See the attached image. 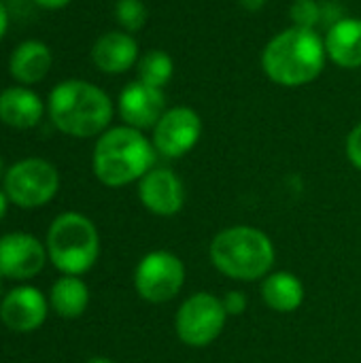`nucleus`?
I'll use <instances>...</instances> for the list:
<instances>
[{
  "label": "nucleus",
  "mask_w": 361,
  "mask_h": 363,
  "mask_svg": "<svg viewBox=\"0 0 361 363\" xmlns=\"http://www.w3.org/2000/svg\"><path fill=\"white\" fill-rule=\"evenodd\" d=\"M328 53L323 34L304 28H285L277 32L262 49L260 66L266 79L285 89H298L315 83L326 70Z\"/></svg>",
  "instance_id": "nucleus-1"
},
{
  "label": "nucleus",
  "mask_w": 361,
  "mask_h": 363,
  "mask_svg": "<svg viewBox=\"0 0 361 363\" xmlns=\"http://www.w3.org/2000/svg\"><path fill=\"white\" fill-rule=\"evenodd\" d=\"M47 111L60 132L72 138H91L109 130L115 106L102 87L83 79H68L51 89Z\"/></svg>",
  "instance_id": "nucleus-2"
},
{
  "label": "nucleus",
  "mask_w": 361,
  "mask_h": 363,
  "mask_svg": "<svg viewBox=\"0 0 361 363\" xmlns=\"http://www.w3.org/2000/svg\"><path fill=\"white\" fill-rule=\"evenodd\" d=\"M155 157L157 151L145 132L130 125H115L98 136L91 168L102 185L126 187L138 183L155 168Z\"/></svg>",
  "instance_id": "nucleus-3"
},
{
  "label": "nucleus",
  "mask_w": 361,
  "mask_h": 363,
  "mask_svg": "<svg viewBox=\"0 0 361 363\" xmlns=\"http://www.w3.org/2000/svg\"><path fill=\"white\" fill-rule=\"evenodd\" d=\"M209 257L217 272L238 283L264 281L277 262L272 238L253 225H230L217 232L209 245Z\"/></svg>",
  "instance_id": "nucleus-4"
},
{
  "label": "nucleus",
  "mask_w": 361,
  "mask_h": 363,
  "mask_svg": "<svg viewBox=\"0 0 361 363\" xmlns=\"http://www.w3.org/2000/svg\"><path fill=\"white\" fill-rule=\"evenodd\" d=\"M47 255L60 272L85 274L100 257L98 228L81 213H62L49 228Z\"/></svg>",
  "instance_id": "nucleus-5"
},
{
  "label": "nucleus",
  "mask_w": 361,
  "mask_h": 363,
  "mask_svg": "<svg viewBox=\"0 0 361 363\" xmlns=\"http://www.w3.org/2000/svg\"><path fill=\"white\" fill-rule=\"evenodd\" d=\"M228 313L219 296L211 291L191 294L181 302L174 315L177 338L189 349L211 347L226 330Z\"/></svg>",
  "instance_id": "nucleus-6"
},
{
  "label": "nucleus",
  "mask_w": 361,
  "mask_h": 363,
  "mask_svg": "<svg viewBox=\"0 0 361 363\" xmlns=\"http://www.w3.org/2000/svg\"><path fill=\"white\" fill-rule=\"evenodd\" d=\"M187 268L183 259L166 249L149 251L134 268V289L149 304H168L185 287Z\"/></svg>",
  "instance_id": "nucleus-7"
},
{
  "label": "nucleus",
  "mask_w": 361,
  "mask_h": 363,
  "mask_svg": "<svg viewBox=\"0 0 361 363\" xmlns=\"http://www.w3.org/2000/svg\"><path fill=\"white\" fill-rule=\"evenodd\" d=\"M60 174L55 166L40 157H28L13 164L4 174L6 198L21 208H38L55 198Z\"/></svg>",
  "instance_id": "nucleus-8"
},
{
  "label": "nucleus",
  "mask_w": 361,
  "mask_h": 363,
  "mask_svg": "<svg viewBox=\"0 0 361 363\" xmlns=\"http://www.w3.org/2000/svg\"><path fill=\"white\" fill-rule=\"evenodd\" d=\"M202 132L204 123L200 113L191 106L179 104L166 108V113L160 117L151 130V143L157 155L166 160H181L198 147Z\"/></svg>",
  "instance_id": "nucleus-9"
},
{
  "label": "nucleus",
  "mask_w": 361,
  "mask_h": 363,
  "mask_svg": "<svg viewBox=\"0 0 361 363\" xmlns=\"http://www.w3.org/2000/svg\"><path fill=\"white\" fill-rule=\"evenodd\" d=\"M138 200L155 217H174L187 200L185 183L174 170L155 166L138 181Z\"/></svg>",
  "instance_id": "nucleus-10"
},
{
  "label": "nucleus",
  "mask_w": 361,
  "mask_h": 363,
  "mask_svg": "<svg viewBox=\"0 0 361 363\" xmlns=\"http://www.w3.org/2000/svg\"><path fill=\"white\" fill-rule=\"evenodd\" d=\"M166 108L168 106L164 89L147 85L138 79L128 83L117 98V113L123 125H130L140 132L153 130Z\"/></svg>",
  "instance_id": "nucleus-11"
},
{
  "label": "nucleus",
  "mask_w": 361,
  "mask_h": 363,
  "mask_svg": "<svg viewBox=\"0 0 361 363\" xmlns=\"http://www.w3.org/2000/svg\"><path fill=\"white\" fill-rule=\"evenodd\" d=\"M47 251L38 238L26 232H11L0 238V277L26 281L45 268Z\"/></svg>",
  "instance_id": "nucleus-12"
},
{
  "label": "nucleus",
  "mask_w": 361,
  "mask_h": 363,
  "mask_svg": "<svg viewBox=\"0 0 361 363\" xmlns=\"http://www.w3.org/2000/svg\"><path fill=\"white\" fill-rule=\"evenodd\" d=\"M0 319L11 332H34L47 319V300L36 287H15L0 302Z\"/></svg>",
  "instance_id": "nucleus-13"
},
{
  "label": "nucleus",
  "mask_w": 361,
  "mask_h": 363,
  "mask_svg": "<svg viewBox=\"0 0 361 363\" xmlns=\"http://www.w3.org/2000/svg\"><path fill=\"white\" fill-rule=\"evenodd\" d=\"M140 60V47L134 34L123 30H111L96 38L91 47V62L104 74H123L136 68Z\"/></svg>",
  "instance_id": "nucleus-14"
},
{
  "label": "nucleus",
  "mask_w": 361,
  "mask_h": 363,
  "mask_svg": "<svg viewBox=\"0 0 361 363\" xmlns=\"http://www.w3.org/2000/svg\"><path fill=\"white\" fill-rule=\"evenodd\" d=\"M326 53L328 62L343 70L361 68V19L345 15L336 23H332L326 34Z\"/></svg>",
  "instance_id": "nucleus-15"
},
{
  "label": "nucleus",
  "mask_w": 361,
  "mask_h": 363,
  "mask_svg": "<svg viewBox=\"0 0 361 363\" xmlns=\"http://www.w3.org/2000/svg\"><path fill=\"white\" fill-rule=\"evenodd\" d=\"M260 291H262L264 304L279 315L296 313L304 304V298H306V287L302 279L287 270H272L262 281Z\"/></svg>",
  "instance_id": "nucleus-16"
},
{
  "label": "nucleus",
  "mask_w": 361,
  "mask_h": 363,
  "mask_svg": "<svg viewBox=\"0 0 361 363\" xmlns=\"http://www.w3.org/2000/svg\"><path fill=\"white\" fill-rule=\"evenodd\" d=\"M43 113L45 104L40 96L23 85L9 87L0 94V121L4 125L28 130L43 119Z\"/></svg>",
  "instance_id": "nucleus-17"
},
{
  "label": "nucleus",
  "mask_w": 361,
  "mask_h": 363,
  "mask_svg": "<svg viewBox=\"0 0 361 363\" xmlns=\"http://www.w3.org/2000/svg\"><path fill=\"white\" fill-rule=\"evenodd\" d=\"M51 64H53V55L45 43L23 40L13 49L9 57V72L15 81L23 85H32L47 77Z\"/></svg>",
  "instance_id": "nucleus-18"
},
{
  "label": "nucleus",
  "mask_w": 361,
  "mask_h": 363,
  "mask_svg": "<svg viewBox=\"0 0 361 363\" xmlns=\"http://www.w3.org/2000/svg\"><path fill=\"white\" fill-rule=\"evenodd\" d=\"M49 302L62 319H79L89 304V289L79 277L64 274L53 283Z\"/></svg>",
  "instance_id": "nucleus-19"
},
{
  "label": "nucleus",
  "mask_w": 361,
  "mask_h": 363,
  "mask_svg": "<svg viewBox=\"0 0 361 363\" xmlns=\"http://www.w3.org/2000/svg\"><path fill=\"white\" fill-rule=\"evenodd\" d=\"M136 72H138V81L166 89V85L174 77V60L164 49H151L140 55L136 64Z\"/></svg>",
  "instance_id": "nucleus-20"
},
{
  "label": "nucleus",
  "mask_w": 361,
  "mask_h": 363,
  "mask_svg": "<svg viewBox=\"0 0 361 363\" xmlns=\"http://www.w3.org/2000/svg\"><path fill=\"white\" fill-rule=\"evenodd\" d=\"M115 21L119 23V30L136 34L145 28L149 19V9L145 0H117L115 2Z\"/></svg>",
  "instance_id": "nucleus-21"
},
{
  "label": "nucleus",
  "mask_w": 361,
  "mask_h": 363,
  "mask_svg": "<svg viewBox=\"0 0 361 363\" xmlns=\"http://www.w3.org/2000/svg\"><path fill=\"white\" fill-rule=\"evenodd\" d=\"M289 21L294 28L317 30L323 26V2L319 0H291Z\"/></svg>",
  "instance_id": "nucleus-22"
},
{
  "label": "nucleus",
  "mask_w": 361,
  "mask_h": 363,
  "mask_svg": "<svg viewBox=\"0 0 361 363\" xmlns=\"http://www.w3.org/2000/svg\"><path fill=\"white\" fill-rule=\"evenodd\" d=\"M221 302H223V308H226L228 317H240L249 308V300H247L245 291H240V289L226 291L223 298H221Z\"/></svg>",
  "instance_id": "nucleus-23"
},
{
  "label": "nucleus",
  "mask_w": 361,
  "mask_h": 363,
  "mask_svg": "<svg viewBox=\"0 0 361 363\" xmlns=\"http://www.w3.org/2000/svg\"><path fill=\"white\" fill-rule=\"evenodd\" d=\"M345 151H347V160L349 164L361 172V121L351 128V132L347 134L345 140Z\"/></svg>",
  "instance_id": "nucleus-24"
},
{
  "label": "nucleus",
  "mask_w": 361,
  "mask_h": 363,
  "mask_svg": "<svg viewBox=\"0 0 361 363\" xmlns=\"http://www.w3.org/2000/svg\"><path fill=\"white\" fill-rule=\"evenodd\" d=\"M236 4L247 13H260L268 4V0H236Z\"/></svg>",
  "instance_id": "nucleus-25"
},
{
  "label": "nucleus",
  "mask_w": 361,
  "mask_h": 363,
  "mask_svg": "<svg viewBox=\"0 0 361 363\" xmlns=\"http://www.w3.org/2000/svg\"><path fill=\"white\" fill-rule=\"evenodd\" d=\"M38 6H43V9H51V11H55V9H62V6H66L70 0H34Z\"/></svg>",
  "instance_id": "nucleus-26"
},
{
  "label": "nucleus",
  "mask_w": 361,
  "mask_h": 363,
  "mask_svg": "<svg viewBox=\"0 0 361 363\" xmlns=\"http://www.w3.org/2000/svg\"><path fill=\"white\" fill-rule=\"evenodd\" d=\"M6 28H9V13H6V9H4V4L0 2V38L4 36V32H6Z\"/></svg>",
  "instance_id": "nucleus-27"
},
{
  "label": "nucleus",
  "mask_w": 361,
  "mask_h": 363,
  "mask_svg": "<svg viewBox=\"0 0 361 363\" xmlns=\"http://www.w3.org/2000/svg\"><path fill=\"white\" fill-rule=\"evenodd\" d=\"M6 202H9L6 194H4V191H0V219H2V217H4V213H6Z\"/></svg>",
  "instance_id": "nucleus-28"
},
{
  "label": "nucleus",
  "mask_w": 361,
  "mask_h": 363,
  "mask_svg": "<svg viewBox=\"0 0 361 363\" xmlns=\"http://www.w3.org/2000/svg\"><path fill=\"white\" fill-rule=\"evenodd\" d=\"M85 363H115L113 359H109V357H91V359H87Z\"/></svg>",
  "instance_id": "nucleus-29"
},
{
  "label": "nucleus",
  "mask_w": 361,
  "mask_h": 363,
  "mask_svg": "<svg viewBox=\"0 0 361 363\" xmlns=\"http://www.w3.org/2000/svg\"><path fill=\"white\" fill-rule=\"evenodd\" d=\"M2 170H4V162H2V157H0V177H2Z\"/></svg>",
  "instance_id": "nucleus-30"
},
{
  "label": "nucleus",
  "mask_w": 361,
  "mask_h": 363,
  "mask_svg": "<svg viewBox=\"0 0 361 363\" xmlns=\"http://www.w3.org/2000/svg\"><path fill=\"white\" fill-rule=\"evenodd\" d=\"M0 296H2V277H0Z\"/></svg>",
  "instance_id": "nucleus-31"
}]
</instances>
